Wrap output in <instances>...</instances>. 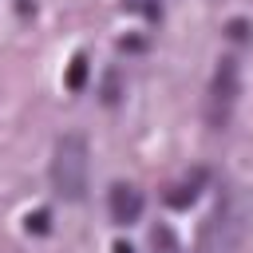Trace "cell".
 <instances>
[{
	"instance_id": "obj_1",
	"label": "cell",
	"mask_w": 253,
	"mask_h": 253,
	"mask_svg": "<svg viewBox=\"0 0 253 253\" xmlns=\"http://www.w3.org/2000/svg\"><path fill=\"white\" fill-rule=\"evenodd\" d=\"M51 186L63 202H83L91 190V146L79 130L55 138L51 150Z\"/></svg>"
},
{
	"instance_id": "obj_2",
	"label": "cell",
	"mask_w": 253,
	"mask_h": 253,
	"mask_svg": "<svg viewBox=\"0 0 253 253\" xmlns=\"http://www.w3.org/2000/svg\"><path fill=\"white\" fill-rule=\"evenodd\" d=\"M237 91H241V63L233 55L217 59V71L210 79V99H206V119L213 130H225L237 107Z\"/></svg>"
},
{
	"instance_id": "obj_3",
	"label": "cell",
	"mask_w": 253,
	"mask_h": 253,
	"mask_svg": "<svg viewBox=\"0 0 253 253\" xmlns=\"http://www.w3.org/2000/svg\"><path fill=\"white\" fill-rule=\"evenodd\" d=\"M142 206H146L142 190H134L130 182H115L111 194H107V213H111L115 225H134L142 217Z\"/></svg>"
},
{
	"instance_id": "obj_4",
	"label": "cell",
	"mask_w": 253,
	"mask_h": 253,
	"mask_svg": "<svg viewBox=\"0 0 253 253\" xmlns=\"http://www.w3.org/2000/svg\"><path fill=\"white\" fill-rule=\"evenodd\" d=\"M202 182H206V170H194L190 182H182V186H174V194H166V206H174V210L190 206V202L198 198V186H202Z\"/></svg>"
},
{
	"instance_id": "obj_5",
	"label": "cell",
	"mask_w": 253,
	"mask_h": 253,
	"mask_svg": "<svg viewBox=\"0 0 253 253\" xmlns=\"http://www.w3.org/2000/svg\"><path fill=\"white\" fill-rule=\"evenodd\" d=\"M63 83H67V91H83V83H87V55H75V59H71Z\"/></svg>"
},
{
	"instance_id": "obj_6",
	"label": "cell",
	"mask_w": 253,
	"mask_h": 253,
	"mask_svg": "<svg viewBox=\"0 0 253 253\" xmlns=\"http://www.w3.org/2000/svg\"><path fill=\"white\" fill-rule=\"evenodd\" d=\"M225 36L229 40H249V20H229L225 24Z\"/></svg>"
},
{
	"instance_id": "obj_7",
	"label": "cell",
	"mask_w": 253,
	"mask_h": 253,
	"mask_svg": "<svg viewBox=\"0 0 253 253\" xmlns=\"http://www.w3.org/2000/svg\"><path fill=\"white\" fill-rule=\"evenodd\" d=\"M47 221H51V217H47V210H40V213H32V217H28V229H36V233H47Z\"/></svg>"
},
{
	"instance_id": "obj_8",
	"label": "cell",
	"mask_w": 253,
	"mask_h": 253,
	"mask_svg": "<svg viewBox=\"0 0 253 253\" xmlns=\"http://www.w3.org/2000/svg\"><path fill=\"white\" fill-rule=\"evenodd\" d=\"M123 4H126V8H134V12H146V16H154V12H158V4H154V0H123Z\"/></svg>"
},
{
	"instance_id": "obj_9",
	"label": "cell",
	"mask_w": 253,
	"mask_h": 253,
	"mask_svg": "<svg viewBox=\"0 0 253 253\" xmlns=\"http://www.w3.org/2000/svg\"><path fill=\"white\" fill-rule=\"evenodd\" d=\"M115 253H134V249L130 245H115Z\"/></svg>"
}]
</instances>
